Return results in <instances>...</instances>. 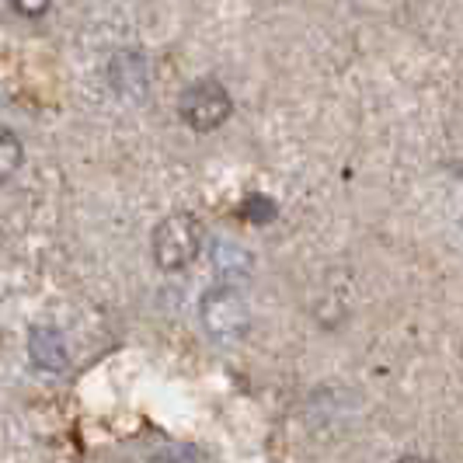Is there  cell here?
I'll return each mask as SVG.
<instances>
[{
	"instance_id": "6da1fadb",
	"label": "cell",
	"mask_w": 463,
	"mask_h": 463,
	"mask_svg": "<svg viewBox=\"0 0 463 463\" xmlns=\"http://www.w3.org/2000/svg\"><path fill=\"white\" fill-rule=\"evenodd\" d=\"M203 223L192 213H171L154 227V261L161 272H182L203 251Z\"/></svg>"
},
{
	"instance_id": "7a4b0ae2",
	"label": "cell",
	"mask_w": 463,
	"mask_h": 463,
	"mask_svg": "<svg viewBox=\"0 0 463 463\" xmlns=\"http://www.w3.org/2000/svg\"><path fill=\"white\" fill-rule=\"evenodd\" d=\"M199 321L206 327L213 338L220 342H233L241 338L248 325H251V310H248V300L241 297V289L231 286V282H220L213 286L203 303H199Z\"/></svg>"
},
{
	"instance_id": "3957f363",
	"label": "cell",
	"mask_w": 463,
	"mask_h": 463,
	"mask_svg": "<svg viewBox=\"0 0 463 463\" xmlns=\"http://www.w3.org/2000/svg\"><path fill=\"white\" fill-rule=\"evenodd\" d=\"M233 112V101L227 88L220 80H195L188 84L182 98H178V116L185 122L188 129L195 133H213L220 129Z\"/></svg>"
},
{
	"instance_id": "277c9868",
	"label": "cell",
	"mask_w": 463,
	"mask_h": 463,
	"mask_svg": "<svg viewBox=\"0 0 463 463\" xmlns=\"http://www.w3.org/2000/svg\"><path fill=\"white\" fill-rule=\"evenodd\" d=\"M28 355L39 370L60 373L67 370L70 352H67V338L56 331V327H32L28 335Z\"/></svg>"
},
{
	"instance_id": "5b68a950",
	"label": "cell",
	"mask_w": 463,
	"mask_h": 463,
	"mask_svg": "<svg viewBox=\"0 0 463 463\" xmlns=\"http://www.w3.org/2000/svg\"><path fill=\"white\" fill-rule=\"evenodd\" d=\"M22 161H24L22 139L14 137L11 129H0V182L14 178V175H18V167H22Z\"/></svg>"
},
{
	"instance_id": "8992f818",
	"label": "cell",
	"mask_w": 463,
	"mask_h": 463,
	"mask_svg": "<svg viewBox=\"0 0 463 463\" xmlns=\"http://www.w3.org/2000/svg\"><path fill=\"white\" fill-rule=\"evenodd\" d=\"M241 216L248 220V223H269V220H276V203L269 199V195H248L244 203H241Z\"/></svg>"
},
{
	"instance_id": "52a82bcc",
	"label": "cell",
	"mask_w": 463,
	"mask_h": 463,
	"mask_svg": "<svg viewBox=\"0 0 463 463\" xmlns=\"http://www.w3.org/2000/svg\"><path fill=\"white\" fill-rule=\"evenodd\" d=\"M146 463H199V457L188 446H167V449H157Z\"/></svg>"
},
{
	"instance_id": "ba28073f",
	"label": "cell",
	"mask_w": 463,
	"mask_h": 463,
	"mask_svg": "<svg viewBox=\"0 0 463 463\" xmlns=\"http://www.w3.org/2000/svg\"><path fill=\"white\" fill-rule=\"evenodd\" d=\"M7 4H11V7L22 14V18H43L52 0H7Z\"/></svg>"
},
{
	"instance_id": "9c48e42d",
	"label": "cell",
	"mask_w": 463,
	"mask_h": 463,
	"mask_svg": "<svg viewBox=\"0 0 463 463\" xmlns=\"http://www.w3.org/2000/svg\"><path fill=\"white\" fill-rule=\"evenodd\" d=\"M394 463H432V460H425V457H401V460Z\"/></svg>"
}]
</instances>
